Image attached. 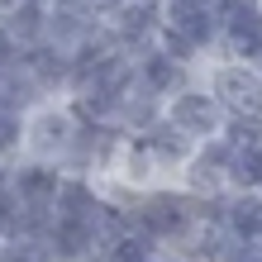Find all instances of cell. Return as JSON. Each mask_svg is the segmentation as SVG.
<instances>
[{"label":"cell","instance_id":"obj_1","mask_svg":"<svg viewBox=\"0 0 262 262\" xmlns=\"http://www.w3.org/2000/svg\"><path fill=\"white\" fill-rule=\"evenodd\" d=\"M129 224L138 234H148L158 248H181L195 229V210H191V195L177 186H152V191H138L134 205H129Z\"/></svg>","mask_w":262,"mask_h":262},{"label":"cell","instance_id":"obj_2","mask_svg":"<svg viewBox=\"0 0 262 262\" xmlns=\"http://www.w3.org/2000/svg\"><path fill=\"white\" fill-rule=\"evenodd\" d=\"M76 110L67 96L57 100H38L24 110V138H19V158H38V162H57L62 167L72 138H76Z\"/></svg>","mask_w":262,"mask_h":262},{"label":"cell","instance_id":"obj_3","mask_svg":"<svg viewBox=\"0 0 262 262\" xmlns=\"http://www.w3.org/2000/svg\"><path fill=\"white\" fill-rule=\"evenodd\" d=\"M162 119H167V124H172L177 134H186L191 143H200V138L224 134V119H229V110H224V105L210 96V86L200 81V76H191L186 86H177L172 96L162 100Z\"/></svg>","mask_w":262,"mask_h":262},{"label":"cell","instance_id":"obj_4","mask_svg":"<svg viewBox=\"0 0 262 262\" xmlns=\"http://www.w3.org/2000/svg\"><path fill=\"white\" fill-rule=\"evenodd\" d=\"M105 29H110V38L119 43V53H148L152 43H158V29H162V5L158 0H115V5H105Z\"/></svg>","mask_w":262,"mask_h":262},{"label":"cell","instance_id":"obj_5","mask_svg":"<svg viewBox=\"0 0 262 262\" xmlns=\"http://www.w3.org/2000/svg\"><path fill=\"white\" fill-rule=\"evenodd\" d=\"M229 158H234V143L224 134L214 138H200L191 148L186 167L177 172V186L186 195H214V191H229Z\"/></svg>","mask_w":262,"mask_h":262},{"label":"cell","instance_id":"obj_6","mask_svg":"<svg viewBox=\"0 0 262 262\" xmlns=\"http://www.w3.org/2000/svg\"><path fill=\"white\" fill-rule=\"evenodd\" d=\"M195 76L210 86V96L220 100L224 110H248V105L262 96V76H257L248 62H243V57H224V53H214Z\"/></svg>","mask_w":262,"mask_h":262},{"label":"cell","instance_id":"obj_7","mask_svg":"<svg viewBox=\"0 0 262 262\" xmlns=\"http://www.w3.org/2000/svg\"><path fill=\"white\" fill-rule=\"evenodd\" d=\"M105 220V214H100ZM100 220H81V214H53V229H48V253L53 262H81L91 253L105 248V224Z\"/></svg>","mask_w":262,"mask_h":262},{"label":"cell","instance_id":"obj_8","mask_svg":"<svg viewBox=\"0 0 262 262\" xmlns=\"http://www.w3.org/2000/svg\"><path fill=\"white\" fill-rule=\"evenodd\" d=\"M67 172L57 162H38V158H14L10 162V191L19 195V205H57V191H62Z\"/></svg>","mask_w":262,"mask_h":262},{"label":"cell","instance_id":"obj_9","mask_svg":"<svg viewBox=\"0 0 262 262\" xmlns=\"http://www.w3.org/2000/svg\"><path fill=\"white\" fill-rule=\"evenodd\" d=\"M24 67H29V76H34V86H38L43 100H57V96H67V91H72V53L53 48V43L29 48L24 53Z\"/></svg>","mask_w":262,"mask_h":262},{"label":"cell","instance_id":"obj_10","mask_svg":"<svg viewBox=\"0 0 262 262\" xmlns=\"http://www.w3.org/2000/svg\"><path fill=\"white\" fill-rule=\"evenodd\" d=\"M0 38H10L19 53L48 43V0H19L0 14Z\"/></svg>","mask_w":262,"mask_h":262},{"label":"cell","instance_id":"obj_11","mask_svg":"<svg viewBox=\"0 0 262 262\" xmlns=\"http://www.w3.org/2000/svg\"><path fill=\"white\" fill-rule=\"evenodd\" d=\"M134 72H138V86L152 91V96H162V100L172 96L177 86H186L191 76H195L186 62H177V57H172V53H162L158 43H152L148 53H138V57H134Z\"/></svg>","mask_w":262,"mask_h":262},{"label":"cell","instance_id":"obj_12","mask_svg":"<svg viewBox=\"0 0 262 262\" xmlns=\"http://www.w3.org/2000/svg\"><path fill=\"white\" fill-rule=\"evenodd\" d=\"M138 143L148 148V158H152V167H158V177H162V181H177V172L186 167L191 148H195L191 138H186V134H177L167 119H158L148 134H138Z\"/></svg>","mask_w":262,"mask_h":262},{"label":"cell","instance_id":"obj_13","mask_svg":"<svg viewBox=\"0 0 262 262\" xmlns=\"http://www.w3.org/2000/svg\"><path fill=\"white\" fill-rule=\"evenodd\" d=\"M224 234L238 238V243H257L262 238V191H229Z\"/></svg>","mask_w":262,"mask_h":262},{"label":"cell","instance_id":"obj_14","mask_svg":"<svg viewBox=\"0 0 262 262\" xmlns=\"http://www.w3.org/2000/svg\"><path fill=\"white\" fill-rule=\"evenodd\" d=\"M162 119V96H152V91L134 86L124 100H119V115H115V129L119 134H148L152 124Z\"/></svg>","mask_w":262,"mask_h":262},{"label":"cell","instance_id":"obj_15","mask_svg":"<svg viewBox=\"0 0 262 262\" xmlns=\"http://www.w3.org/2000/svg\"><path fill=\"white\" fill-rule=\"evenodd\" d=\"M96 24H100L96 10H57V5H48V43L62 48V53H72Z\"/></svg>","mask_w":262,"mask_h":262},{"label":"cell","instance_id":"obj_16","mask_svg":"<svg viewBox=\"0 0 262 262\" xmlns=\"http://www.w3.org/2000/svg\"><path fill=\"white\" fill-rule=\"evenodd\" d=\"M229 191H262V143H234Z\"/></svg>","mask_w":262,"mask_h":262},{"label":"cell","instance_id":"obj_17","mask_svg":"<svg viewBox=\"0 0 262 262\" xmlns=\"http://www.w3.org/2000/svg\"><path fill=\"white\" fill-rule=\"evenodd\" d=\"M0 262H53V253H48V243H43V238L14 234V238L0 243Z\"/></svg>","mask_w":262,"mask_h":262},{"label":"cell","instance_id":"obj_18","mask_svg":"<svg viewBox=\"0 0 262 262\" xmlns=\"http://www.w3.org/2000/svg\"><path fill=\"white\" fill-rule=\"evenodd\" d=\"M14 229H19V195L10 191V181H0V243L14 238Z\"/></svg>","mask_w":262,"mask_h":262},{"label":"cell","instance_id":"obj_19","mask_svg":"<svg viewBox=\"0 0 262 262\" xmlns=\"http://www.w3.org/2000/svg\"><path fill=\"white\" fill-rule=\"evenodd\" d=\"M148 262H191V257H181L177 248H158V253H152Z\"/></svg>","mask_w":262,"mask_h":262},{"label":"cell","instance_id":"obj_20","mask_svg":"<svg viewBox=\"0 0 262 262\" xmlns=\"http://www.w3.org/2000/svg\"><path fill=\"white\" fill-rule=\"evenodd\" d=\"M200 5H205V10H214V14H224V10H234L238 0H200Z\"/></svg>","mask_w":262,"mask_h":262},{"label":"cell","instance_id":"obj_21","mask_svg":"<svg viewBox=\"0 0 262 262\" xmlns=\"http://www.w3.org/2000/svg\"><path fill=\"white\" fill-rule=\"evenodd\" d=\"M0 181H10V158H0Z\"/></svg>","mask_w":262,"mask_h":262},{"label":"cell","instance_id":"obj_22","mask_svg":"<svg viewBox=\"0 0 262 262\" xmlns=\"http://www.w3.org/2000/svg\"><path fill=\"white\" fill-rule=\"evenodd\" d=\"M105 5H110V0H100V14H105Z\"/></svg>","mask_w":262,"mask_h":262},{"label":"cell","instance_id":"obj_23","mask_svg":"<svg viewBox=\"0 0 262 262\" xmlns=\"http://www.w3.org/2000/svg\"><path fill=\"white\" fill-rule=\"evenodd\" d=\"M110 5H115V0H110Z\"/></svg>","mask_w":262,"mask_h":262}]
</instances>
